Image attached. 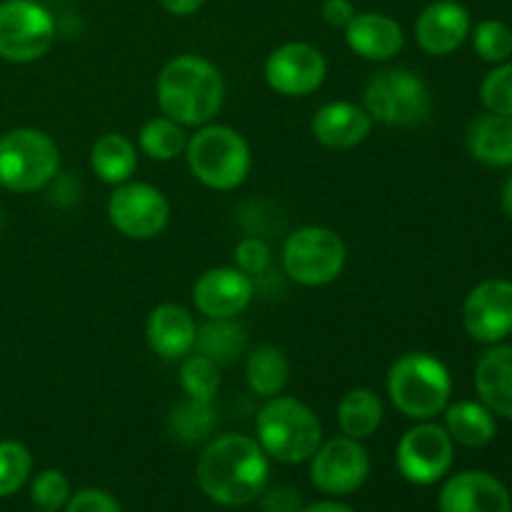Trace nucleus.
Listing matches in <instances>:
<instances>
[{"instance_id":"obj_1","label":"nucleus","mask_w":512,"mask_h":512,"mask_svg":"<svg viewBox=\"0 0 512 512\" xmlns=\"http://www.w3.org/2000/svg\"><path fill=\"white\" fill-rule=\"evenodd\" d=\"M258 440L228 433L210 440L198 460V485L223 508H245L265 493L270 463Z\"/></svg>"},{"instance_id":"obj_2","label":"nucleus","mask_w":512,"mask_h":512,"mask_svg":"<svg viewBox=\"0 0 512 512\" xmlns=\"http://www.w3.org/2000/svg\"><path fill=\"white\" fill-rule=\"evenodd\" d=\"M155 100L165 118L183 128L213 123L225 100V80L218 65L195 53L168 60L155 83Z\"/></svg>"},{"instance_id":"obj_3","label":"nucleus","mask_w":512,"mask_h":512,"mask_svg":"<svg viewBox=\"0 0 512 512\" xmlns=\"http://www.w3.org/2000/svg\"><path fill=\"white\" fill-rule=\"evenodd\" d=\"M255 440L268 458L300 465L308 463L323 443V425L303 400L275 395L255 415Z\"/></svg>"},{"instance_id":"obj_4","label":"nucleus","mask_w":512,"mask_h":512,"mask_svg":"<svg viewBox=\"0 0 512 512\" xmlns=\"http://www.w3.org/2000/svg\"><path fill=\"white\" fill-rule=\"evenodd\" d=\"M385 388L395 410L420 423V420H433L448 408L453 378L443 360L423 350H413L393 360Z\"/></svg>"},{"instance_id":"obj_5","label":"nucleus","mask_w":512,"mask_h":512,"mask_svg":"<svg viewBox=\"0 0 512 512\" xmlns=\"http://www.w3.org/2000/svg\"><path fill=\"white\" fill-rule=\"evenodd\" d=\"M185 160L193 178L218 193L240 188L253 168V153L245 135L218 123L203 125L190 135Z\"/></svg>"},{"instance_id":"obj_6","label":"nucleus","mask_w":512,"mask_h":512,"mask_svg":"<svg viewBox=\"0 0 512 512\" xmlns=\"http://www.w3.org/2000/svg\"><path fill=\"white\" fill-rule=\"evenodd\" d=\"M60 170V150L45 130L13 128L0 135V188L35 193L53 183Z\"/></svg>"},{"instance_id":"obj_7","label":"nucleus","mask_w":512,"mask_h":512,"mask_svg":"<svg viewBox=\"0 0 512 512\" xmlns=\"http://www.w3.org/2000/svg\"><path fill=\"white\" fill-rule=\"evenodd\" d=\"M348 260L343 238L323 225H305L288 235L283 245V270L293 283L323 288L340 278Z\"/></svg>"},{"instance_id":"obj_8","label":"nucleus","mask_w":512,"mask_h":512,"mask_svg":"<svg viewBox=\"0 0 512 512\" xmlns=\"http://www.w3.org/2000/svg\"><path fill=\"white\" fill-rule=\"evenodd\" d=\"M363 108L373 123L418 125L430 113L428 83L408 68L380 70L365 85Z\"/></svg>"},{"instance_id":"obj_9","label":"nucleus","mask_w":512,"mask_h":512,"mask_svg":"<svg viewBox=\"0 0 512 512\" xmlns=\"http://www.w3.org/2000/svg\"><path fill=\"white\" fill-rule=\"evenodd\" d=\"M55 43V20L35 0H0V58L35 63Z\"/></svg>"},{"instance_id":"obj_10","label":"nucleus","mask_w":512,"mask_h":512,"mask_svg":"<svg viewBox=\"0 0 512 512\" xmlns=\"http://www.w3.org/2000/svg\"><path fill=\"white\" fill-rule=\"evenodd\" d=\"M455 460V443L448 430L430 420H420L405 430L395 450L400 475L413 485L440 483L450 473Z\"/></svg>"},{"instance_id":"obj_11","label":"nucleus","mask_w":512,"mask_h":512,"mask_svg":"<svg viewBox=\"0 0 512 512\" xmlns=\"http://www.w3.org/2000/svg\"><path fill=\"white\" fill-rule=\"evenodd\" d=\"M108 220L125 238L150 240L168 228L170 203L155 185L128 180L108 198Z\"/></svg>"},{"instance_id":"obj_12","label":"nucleus","mask_w":512,"mask_h":512,"mask_svg":"<svg viewBox=\"0 0 512 512\" xmlns=\"http://www.w3.org/2000/svg\"><path fill=\"white\" fill-rule=\"evenodd\" d=\"M310 463V480L325 495H350L365 485L370 478V455L360 440L348 435L320 443Z\"/></svg>"},{"instance_id":"obj_13","label":"nucleus","mask_w":512,"mask_h":512,"mask_svg":"<svg viewBox=\"0 0 512 512\" xmlns=\"http://www.w3.org/2000/svg\"><path fill=\"white\" fill-rule=\"evenodd\" d=\"M328 60L310 43H285L265 60V83L285 98H305L325 83Z\"/></svg>"},{"instance_id":"obj_14","label":"nucleus","mask_w":512,"mask_h":512,"mask_svg":"<svg viewBox=\"0 0 512 512\" xmlns=\"http://www.w3.org/2000/svg\"><path fill=\"white\" fill-rule=\"evenodd\" d=\"M463 328L475 343L498 345L512 335V283L488 278L463 303Z\"/></svg>"},{"instance_id":"obj_15","label":"nucleus","mask_w":512,"mask_h":512,"mask_svg":"<svg viewBox=\"0 0 512 512\" xmlns=\"http://www.w3.org/2000/svg\"><path fill=\"white\" fill-rule=\"evenodd\" d=\"M255 298V283L243 270L210 268L195 280L193 305L208 320H235L250 308Z\"/></svg>"},{"instance_id":"obj_16","label":"nucleus","mask_w":512,"mask_h":512,"mask_svg":"<svg viewBox=\"0 0 512 512\" xmlns=\"http://www.w3.org/2000/svg\"><path fill=\"white\" fill-rule=\"evenodd\" d=\"M473 20H470L468 8L458 0H435L425 5L423 13L415 20V40L420 50L435 58L455 53L463 48L465 40L470 38Z\"/></svg>"},{"instance_id":"obj_17","label":"nucleus","mask_w":512,"mask_h":512,"mask_svg":"<svg viewBox=\"0 0 512 512\" xmlns=\"http://www.w3.org/2000/svg\"><path fill=\"white\" fill-rule=\"evenodd\" d=\"M440 512H512V498L495 475L465 470L443 485Z\"/></svg>"},{"instance_id":"obj_18","label":"nucleus","mask_w":512,"mask_h":512,"mask_svg":"<svg viewBox=\"0 0 512 512\" xmlns=\"http://www.w3.org/2000/svg\"><path fill=\"white\" fill-rule=\"evenodd\" d=\"M343 30L348 48L358 58L370 60V63L393 60L405 45V35L398 20L385 13H373V10L355 13Z\"/></svg>"},{"instance_id":"obj_19","label":"nucleus","mask_w":512,"mask_h":512,"mask_svg":"<svg viewBox=\"0 0 512 512\" xmlns=\"http://www.w3.org/2000/svg\"><path fill=\"white\" fill-rule=\"evenodd\" d=\"M195 338L198 325L183 305L163 303L145 320V340L163 360H183L195 350Z\"/></svg>"},{"instance_id":"obj_20","label":"nucleus","mask_w":512,"mask_h":512,"mask_svg":"<svg viewBox=\"0 0 512 512\" xmlns=\"http://www.w3.org/2000/svg\"><path fill=\"white\" fill-rule=\"evenodd\" d=\"M310 130L325 148L350 150L368 140L370 130H373V118L363 105H355L350 100H333L315 113Z\"/></svg>"},{"instance_id":"obj_21","label":"nucleus","mask_w":512,"mask_h":512,"mask_svg":"<svg viewBox=\"0 0 512 512\" xmlns=\"http://www.w3.org/2000/svg\"><path fill=\"white\" fill-rule=\"evenodd\" d=\"M475 393L490 413L512 420V345H493L478 360Z\"/></svg>"},{"instance_id":"obj_22","label":"nucleus","mask_w":512,"mask_h":512,"mask_svg":"<svg viewBox=\"0 0 512 512\" xmlns=\"http://www.w3.org/2000/svg\"><path fill=\"white\" fill-rule=\"evenodd\" d=\"M468 153L490 168L512 165V115H483L468 130Z\"/></svg>"},{"instance_id":"obj_23","label":"nucleus","mask_w":512,"mask_h":512,"mask_svg":"<svg viewBox=\"0 0 512 512\" xmlns=\"http://www.w3.org/2000/svg\"><path fill=\"white\" fill-rule=\"evenodd\" d=\"M90 168L103 183L123 185L138 170V148L123 133H105L90 148Z\"/></svg>"},{"instance_id":"obj_24","label":"nucleus","mask_w":512,"mask_h":512,"mask_svg":"<svg viewBox=\"0 0 512 512\" xmlns=\"http://www.w3.org/2000/svg\"><path fill=\"white\" fill-rule=\"evenodd\" d=\"M443 413V428L448 430L453 443L463 445V448H485V445L493 443L495 433H498L495 415L475 400H460V403L448 405Z\"/></svg>"},{"instance_id":"obj_25","label":"nucleus","mask_w":512,"mask_h":512,"mask_svg":"<svg viewBox=\"0 0 512 512\" xmlns=\"http://www.w3.org/2000/svg\"><path fill=\"white\" fill-rule=\"evenodd\" d=\"M338 425L353 440H368L383 425L385 405L370 388H353L338 400Z\"/></svg>"},{"instance_id":"obj_26","label":"nucleus","mask_w":512,"mask_h":512,"mask_svg":"<svg viewBox=\"0 0 512 512\" xmlns=\"http://www.w3.org/2000/svg\"><path fill=\"white\" fill-rule=\"evenodd\" d=\"M245 380L258 398L283 395L290 383V360L278 345H260L245 360Z\"/></svg>"},{"instance_id":"obj_27","label":"nucleus","mask_w":512,"mask_h":512,"mask_svg":"<svg viewBox=\"0 0 512 512\" xmlns=\"http://www.w3.org/2000/svg\"><path fill=\"white\" fill-rule=\"evenodd\" d=\"M185 145H188L185 128L165 115L145 120L138 133V148L158 163H170V160L185 155Z\"/></svg>"},{"instance_id":"obj_28","label":"nucleus","mask_w":512,"mask_h":512,"mask_svg":"<svg viewBox=\"0 0 512 512\" xmlns=\"http://www.w3.org/2000/svg\"><path fill=\"white\" fill-rule=\"evenodd\" d=\"M245 330L235 320H208L198 328L195 350L213 363H230L245 353Z\"/></svg>"},{"instance_id":"obj_29","label":"nucleus","mask_w":512,"mask_h":512,"mask_svg":"<svg viewBox=\"0 0 512 512\" xmlns=\"http://www.w3.org/2000/svg\"><path fill=\"white\" fill-rule=\"evenodd\" d=\"M178 380L185 398L200 400V403H213L220 390L218 363H213V360L200 353L185 355L183 363H180Z\"/></svg>"},{"instance_id":"obj_30","label":"nucleus","mask_w":512,"mask_h":512,"mask_svg":"<svg viewBox=\"0 0 512 512\" xmlns=\"http://www.w3.org/2000/svg\"><path fill=\"white\" fill-rule=\"evenodd\" d=\"M168 423L178 440H183V443H200L215 428L213 403H200V400L185 398L178 408H173Z\"/></svg>"},{"instance_id":"obj_31","label":"nucleus","mask_w":512,"mask_h":512,"mask_svg":"<svg viewBox=\"0 0 512 512\" xmlns=\"http://www.w3.org/2000/svg\"><path fill=\"white\" fill-rule=\"evenodd\" d=\"M33 473V455L18 440H0V498L18 493Z\"/></svg>"},{"instance_id":"obj_32","label":"nucleus","mask_w":512,"mask_h":512,"mask_svg":"<svg viewBox=\"0 0 512 512\" xmlns=\"http://www.w3.org/2000/svg\"><path fill=\"white\" fill-rule=\"evenodd\" d=\"M470 38H473V48L485 63H505L512 55V28L508 23L498 18L480 20L473 30H470Z\"/></svg>"},{"instance_id":"obj_33","label":"nucleus","mask_w":512,"mask_h":512,"mask_svg":"<svg viewBox=\"0 0 512 512\" xmlns=\"http://www.w3.org/2000/svg\"><path fill=\"white\" fill-rule=\"evenodd\" d=\"M480 100H483L485 110L495 115H512V63L495 65L488 75H485L483 85H480Z\"/></svg>"},{"instance_id":"obj_34","label":"nucleus","mask_w":512,"mask_h":512,"mask_svg":"<svg viewBox=\"0 0 512 512\" xmlns=\"http://www.w3.org/2000/svg\"><path fill=\"white\" fill-rule=\"evenodd\" d=\"M70 495H73L70 493V480L60 470H43V473L35 475L33 485H30V498L40 510L58 512L65 508Z\"/></svg>"},{"instance_id":"obj_35","label":"nucleus","mask_w":512,"mask_h":512,"mask_svg":"<svg viewBox=\"0 0 512 512\" xmlns=\"http://www.w3.org/2000/svg\"><path fill=\"white\" fill-rule=\"evenodd\" d=\"M233 260L235 268L243 270L250 278H258V275L268 273L270 263H273V250H270V245L265 243L263 238H258V235H248V238H243L235 245Z\"/></svg>"},{"instance_id":"obj_36","label":"nucleus","mask_w":512,"mask_h":512,"mask_svg":"<svg viewBox=\"0 0 512 512\" xmlns=\"http://www.w3.org/2000/svg\"><path fill=\"white\" fill-rule=\"evenodd\" d=\"M65 512H120V503L98 488H83L65 503Z\"/></svg>"},{"instance_id":"obj_37","label":"nucleus","mask_w":512,"mask_h":512,"mask_svg":"<svg viewBox=\"0 0 512 512\" xmlns=\"http://www.w3.org/2000/svg\"><path fill=\"white\" fill-rule=\"evenodd\" d=\"M263 512H303V500L293 488H275L263 498Z\"/></svg>"},{"instance_id":"obj_38","label":"nucleus","mask_w":512,"mask_h":512,"mask_svg":"<svg viewBox=\"0 0 512 512\" xmlns=\"http://www.w3.org/2000/svg\"><path fill=\"white\" fill-rule=\"evenodd\" d=\"M358 13L353 0H325L323 3V20L330 28H345Z\"/></svg>"},{"instance_id":"obj_39","label":"nucleus","mask_w":512,"mask_h":512,"mask_svg":"<svg viewBox=\"0 0 512 512\" xmlns=\"http://www.w3.org/2000/svg\"><path fill=\"white\" fill-rule=\"evenodd\" d=\"M160 5H163L170 15L185 18V15L198 13V10L205 5V0H160Z\"/></svg>"},{"instance_id":"obj_40","label":"nucleus","mask_w":512,"mask_h":512,"mask_svg":"<svg viewBox=\"0 0 512 512\" xmlns=\"http://www.w3.org/2000/svg\"><path fill=\"white\" fill-rule=\"evenodd\" d=\"M303 512H355V510L343 503H335V500H320V503H313L308 505V508H303Z\"/></svg>"},{"instance_id":"obj_41","label":"nucleus","mask_w":512,"mask_h":512,"mask_svg":"<svg viewBox=\"0 0 512 512\" xmlns=\"http://www.w3.org/2000/svg\"><path fill=\"white\" fill-rule=\"evenodd\" d=\"M500 205H503V213L512 220V175L508 180H505L503 195H500Z\"/></svg>"},{"instance_id":"obj_42","label":"nucleus","mask_w":512,"mask_h":512,"mask_svg":"<svg viewBox=\"0 0 512 512\" xmlns=\"http://www.w3.org/2000/svg\"><path fill=\"white\" fill-rule=\"evenodd\" d=\"M38 512H50V510H38Z\"/></svg>"},{"instance_id":"obj_43","label":"nucleus","mask_w":512,"mask_h":512,"mask_svg":"<svg viewBox=\"0 0 512 512\" xmlns=\"http://www.w3.org/2000/svg\"><path fill=\"white\" fill-rule=\"evenodd\" d=\"M0 220H3V215H0Z\"/></svg>"}]
</instances>
